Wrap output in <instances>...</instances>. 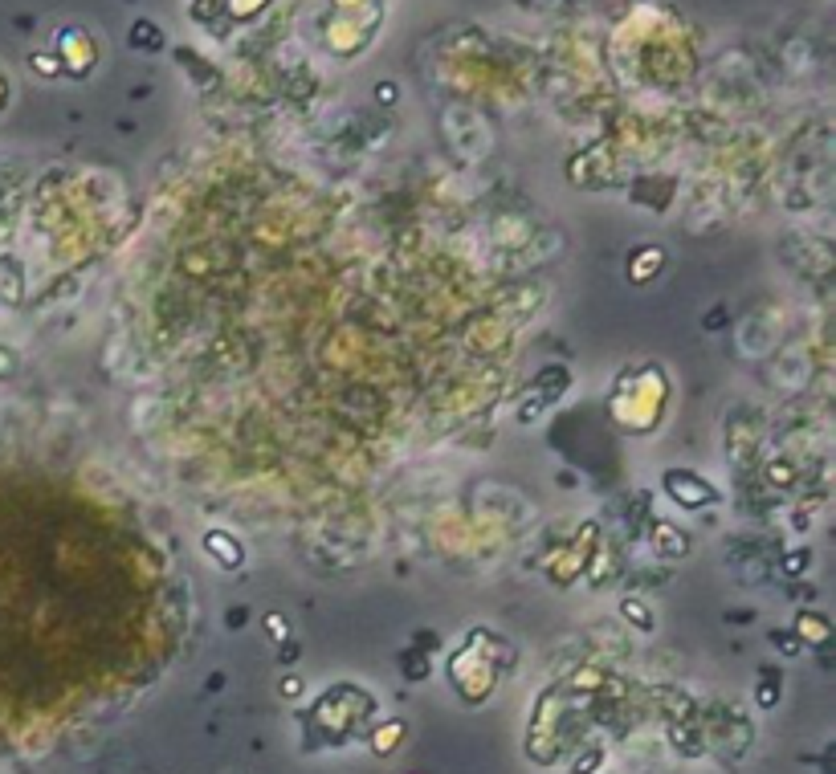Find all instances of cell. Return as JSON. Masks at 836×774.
I'll list each match as a JSON object with an SVG mask.
<instances>
[]
</instances>
